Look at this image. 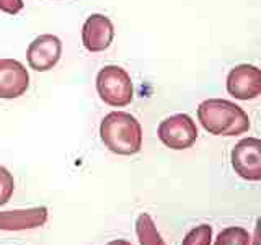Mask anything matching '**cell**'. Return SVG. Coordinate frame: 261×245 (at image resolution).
I'll use <instances>...</instances> for the list:
<instances>
[{"instance_id": "6da1fadb", "label": "cell", "mask_w": 261, "mask_h": 245, "mask_svg": "<svg viewBox=\"0 0 261 245\" xmlns=\"http://www.w3.org/2000/svg\"><path fill=\"white\" fill-rule=\"evenodd\" d=\"M198 119L214 136H239L250 129L243 108L224 98H209L198 106Z\"/></svg>"}, {"instance_id": "7a4b0ae2", "label": "cell", "mask_w": 261, "mask_h": 245, "mask_svg": "<svg viewBox=\"0 0 261 245\" xmlns=\"http://www.w3.org/2000/svg\"><path fill=\"white\" fill-rule=\"evenodd\" d=\"M100 136L103 144L118 155L137 154L142 147V128L130 113L111 111L101 119Z\"/></svg>"}, {"instance_id": "3957f363", "label": "cell", "mask_w": 261, "mask_h": 245, "mask_svg": "<svg viewBox=\"0 0 261 245\" xmlns=\"http://www.w3.org/2000/svg\"><path fill=\"white\" fill-rule=\"evenodd\" d=\"M96 92L110 106H127L134 98L133 80L119 65H105L98 72Z\"/></svg>"}, {"instance_id": "277c9868", "label": "cell", "mask_w": 261, "mask_h": 245, "mask_svg": "<svg viewBox=\"0 0 261 245\" xmlns=\"http://www.w3.org/2000/svg\"><path fill=\"white\" fill-rule=\"evenodd\" d=\"M159 139L170 149H190L198 139V128L190 114L178 113L160 122Z\"/></svg>"}, {"instance_id": "5b68a950", "label": "cell", "mask_w": 261, "mask_h": 245, "mask_svg": "<svg viewBox=\"0 0 261 245\" xmlns=\"http://www.w3.org/2000/svg\"><path fill=\"white\" fill-rule=\"evenodd\" d=\"M232 167L242 178L250 182L261 180V141L245 137L232 149Z\"/></svg>"}, {"instance_id": "8992f818", "label": "cell", "mask_w": 261, "mask_h": 245, "mask_svg": "<svg viewBox=\"0 0 261 245\" xmlns=\"http://www.w3.org/2000/svg\"><path fill=\"white\" fill-rule=\"evenodd\" d=\"M227 92L237 100H253L261 93V70L255 65L240 64L228 72Z\"/></svg>"}, {"instance_id": "52a82bcc", "label": "cell", "mask_w": 261, "mask_h": 245, "mask_svg": "<svg viewBox=\"0 0 261 245\" xmlns=\"http://www.w3.org/2000/svg\"><path fill=\"white\" fill-rule=\"evenodd\" d=\"M62 54V43L56 35H41L31 41L27 51V59L33 70H51L59 62Z\"/></svg>"}, {"instance_id": "ba28073f", "label": "cell", "mask_w": 261, "mask_h": 245, "mask_svg": "<svg viewBox=\"0 0 261 245\" xmlns=\"http://www.w3.org/2000/svg\"><path fill=\"white\" fill-rule=\"evenodd\" d=\"M114 38V27L108 16L101 13L90 15L82 28V43L90 53H100L110 47Z\"/></svg>"}, {"instance_id": "9c48e42d", "label": "cell", "mask_w": 261, "mask_h": 245, "mask_svg": "<svg viewBox=\"0 0 261 245\" xmlns=\"http://www.w3.org/2000/svg\"><path fill=\"white\" fill-rule=\"evenodd\" d=\"M30 87L27 67L15 59H0V98L12 100L21 96Z\"/></svg>"}, {"instance_id": "30bf717a", "label": "cell", "mask_w": 261, "mask_h": 245, "mask_svg": "<svg viewBox=\"0 0 261 245\" xmlns=\"http://www.w3.org/2000/svg\"><path fill=\"white\" fill-rule=\"evenodd\" d=\"M47 220V208H31L18 211H0V231H28L43 227Z\"/></svg>"}, {"instance_id": "8fae6325", "label": "cell", "mask_w": 261, "mask_h": 245, "mask_svg": "<svg viewBox=\"0 0 261 245\" xmlns=\"http://www.w3.org/2000/svg\"><path fill=\"white\" fill-rule=\"evenodd\" d=\"M136 234L141 245H167L159 234L157 227L153 224V219L144 212L136 220Z\"/></svg>"}, {"instance_id": "7c38bea8", "label": "cell", "mask_w": 261, "mask_h": 245, "mask_svg": "<svg viewBox=\"0 0 261 245\" xmlns=\"http://www.w3.org/2000/svg\"><path fill=\"white\" fill-rule=\"evenodd\" d=\"M251 235L243 227H227L217 235L214 245H250Z\"/></svg>"}, {"instance_id": "4fadbf2b", "label": "cell", "mask_w": 261, "mask_h": 245, "mask_svg": "<svg viewBox=\"0 0 261 245\" xmlns=\"http://www.w3.org/2000/svg\"><path fill=\"white\" fill-rule=\"evenodd\" d=\"M211 240L212 227L209 224H201L186 234L181 245H211Z\"/></svg>"}, {"instance_id": "5bb4252c", "label": "cell", "mask_w": 261, "mask_h": 245, "mask_svg": "<svg viewBox=\"0 0 261 245\" xmlns=\"http://www.w3.org/2000/svg\"><path fill=\"white\" fill-rule=\"evenodd\" d=\"M15 190V180L13 175L5 167L0 165V206H4L10 201Z\"/></svg>"}, {"instance_id": "9a60e30c", "label": "cell", "mask_w": 261, "mask_h": 245, "mask_svg": "<svg viewBox=\"0 0 261 245\" xmlns=\"http://www.w3.org/2000/svg\"><path fill=\"white\" fill-rule=\"evenodd\" d=\"M23 0H0V10L8 15H16L23 10Z\"/></svg>"}, {"instance_id": "2e32d148", "label": "cell", "mask_w": 261, "mask_h": 245, "mask_svg": "<svg viewBox=\"0 0 261 245\" xmlns=\"http://www.w3.org/2000/svg\"><path fill=\"white\" fill-rule=\"evenodd\" d=\"M106 245H133V243H130V242H127V240L118 239V240H111L110 243H106Z\"/></svg>"}]
</instances>
